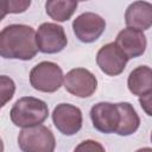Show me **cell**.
Returning a JSON list of instances; mask_svg holds the SVG:
<instances>
[{
	"instance_id": "obj_1",
	"label": "cell",
	"mask_w": 152,
	"mask_h": 152,
	"mask_svg": "<svg viewBox=\"0 0 152 152\" xmlns=\"http://www.w3.org/2000/svg\"><path fill=\"white\" fill-rule=\"evenodd\" d=\"M38 51L36 32L31 26L13 24L0 32V56L27 61Z\"/></svg>"
},
{
	"instance_id": "obj_2",
	"label": "cell",
	"mask_w": 152,
	"mask_h": 152,
	"mask_svg": "<svg viewBox=\"0 0 152 152\" xmlns=\"http://www.w3.org/2000/svg\"><path fill=\"white\" fill-rule=\"evenodd\" d=\"M49 114L48 106L44 101L26 96L18 100L11 109V120L19 127H32L40 125Z\"/></svg>"
},
{
	"instance_id": "obj_3",
	"label": "cell",
	"mask_w": 152,
	"mask_h": 152,
	"mask_svg": "<svg viewBox=\"0 0 152 152\" xmlns=\"http://www.w3.org/2000/svg\"><path fill=\"white\" fill-rule=\"evenodd\" d=\"M18 144L23 152H53L56 141L49 128L38 125L24 128L19 133Z\"/></svg>"
},
{
	"instance_id": "obj_4",
	"label": "cell",
	"mask_w": 152,
	"mask_h": 152,
	"mask_svg": "<svg viewBox=\"0 0 152 152\" xmlns=\"http://www.w3.org/2000/svg\"><path fill=\"white\" fill-rule=\"evenodd\" d=\"M62 69L52 62H42L30 72V83L39 91L53 93L62 86Z\"/></svg>"
},
{
	"instance_id": "obj_5",
	"label": "cell",
	"mask_w": 152,
	"mask_h": 152,
	"mask_svg": "<svg viewBox=\"0 0 152 152\" xmlns=\"http://www.w3.org/2000/svg\"><path fill=\"white\" fill-rule=\"evenodd\" d=\"M36 43L38 50L42 52L56 53L65 48L68 40L62 26L52 23H44L36 33Z\"/></svg>"
},
{
	"instance_id": "obj_6",
	"label": "cell",
	"mask_w": 152,
	"mask_h": 152,
	"mask_svg": "<svg viewBox=\"0 0 152 152\" xmlns=\"http://www.w3.org/2000/svg\"><path fill=\"white\" fill-rule=\"evenodd\" d=\"M65 89L78 97H88L96 90V77L87 69L76 68L70 70L64 77Z\"/></svg>"
},
{
	"instance_id": "obj_7",
	"label": "cell",
	"mask_w": 152,
	"mask_h": 152,
	"mask_svg": "<svg viewBox=\"0 0 152 152\" xmlns=\"http://www.w3.org/2000/svg\"><path fill=\"white\" fill-rule=\"evenodd\" d=\"M72 28L76 37L83 43H91L96 40L106 28V21L100 15L87 12L78 15L74 23Z\"/></svg>"
},
{
	"instance_id": "obj_8",
	"label": "cell",
	"mask_w": 152,
	"mask_h": 152,
	"mask_svg": "<svg viewBox=\"0 0 152 152\" xmlns=\"http://www.w3.org/2000/svg\"><path fill=\"white\" fill-rule=\"evenodd\" d=\"M52 120L56 128L65 135H72L82 127V113L80 108L69 103L58 104L53 109Z\"/></svg>"
},
{
	"instance_id": "obj_9",
	"label": "cell",
	"mask_w": 152,
	"mask_h": 152,
	"mask_svg": "<svg viewBox=\"0 0 152 152\" xmlns=\"http://www.w3.org/2000/svg\"><path fill=\"white\" fill-rule=\"evenodd\" d=\"M127 61L128 58L115 43H109L102 46L96 56L97 65L104 74L109 76H116L121 74L126 66Z\"/></svg>"
},
{
	"instance_id": "obj_10",
	"label": "cell",
	"mask_w": 152,
	"mask_h": 152,
	"mask_svg": "<svg viewBox=\"0 0 152 152\" xmlns=\"http://www.w3.org/2000/svg\"><path fill=\"white\" fill-rule=\"evenodd\" d=\"M90 118L94 127L102 133H113L116 131L120 115L116 103L100 102L93 106Z\"/></svg>"
},
{
	"instance_id": "obj_11",
	"label": "cell",
	"mask_w": 152,
	"mask_h": 152,
	"mask_svg": "<svg viewBox=\"0 0 152 152\" xmlns=\"http://www.w3.org/2000/svg\"><path fill=\"white\" fill-rule=\"evenodd\" d=\"M115 44L127 58H135L145 52L146 37L141 31L128 27L119 32Z\"/></svg>"
},
{
	"instance_id": "obj_12",
	"label": "cell",
	"mask_w": 152,
	"mask_h": 152,
	"mask_svg": "<svg viewBox=\"0 0 152 152\" xmlns=\"http://www.w3.org/2000/svg\"><path fill=\"white\" fill-rule=\"evenodd\" d=\"M126 24L129 28L144 31L152 24V5L146 1H135L131 4L125 14Z\"/></svg>"
},
{
	"instance_id": "obj_13",
	"label": "cell",
	"mask_w": 152,
	"mask_h": 152,
	"mask_svg": "<svg viewBox=\"0 0 152 152\" xmlns=\"http://www.w3.org/2000/svg\"><path fill=\"white\" fill-rule=\"evenodd\" d=\"M128 89L134 95H144L152 91V71L148 66L141 65L134 69L128 77Z\"/></svg>"
},
{
	"instance_id": "obj_14",
	"label": "cell",
	"mask_w": 152,
	"mask_h": 152,
	"mask_svg": "<svg viewBox=\"0 0 152 152\" xmlns=\"http://www.w3.org/2000/svg\"><path fill=\"white\" fill-rule=\"evenodd\" d=\"M116 107L119 110L120 120L115 132L119 135H129L134 133L139 127L140 120L132 104L127 102H121V103H116Z\"/></svg>"
},
{
	"instance_id": "obj_15",
	"label": "cell",
	"mask_w": 152,
	"mask_h": 152,
	"mask_svg": "<svg viewBox=\"0 0 152 152\" xmlns=\"http://www.w3.org/2000/svg\"><path fill=\"white\" fill-rule=\"evenodd\" d=\"M77 7V1H62V0H55V1H48L45 4L46 13L57 21H65L68 20L75 12Z\"/></svg>"
},
{
	"instance_id": "obj_16",
	"label": "cell",
	"mask_w": 152,
	"mask_h": 152,
	"mask_svg": "<svg viewBox=\"0 0 152 152\" xmlns=\"http://www.w3.org/2000/svg\"><path fill=\"white\" fill-rule=\"evenodd\" d=\"M15 91V84L8 76L0 75V108L4 107L13 96Z\"/></svg>"
},
{
	"instance_id": "obj_17",
	"label": "cell",
	"mask_w": 152,
	"mask_h": 152,
	"mask_svg": "<svg viewBox=\"0 0 152 152\" xmlns=\"http://www.w3.org/2000/svg\"><path fill=\"white\" fill-rule=\"evenodd\" d=\"M4 5L7 13H21L27 10L31 1L27 0H4Z\"/></svg>"
},
{
	"instance_id": "obj_18",
	"label": "cell",
	"mask_w": 152,
	"mask_h": 152,
	"mask_svg": "<svg viewBox=\"0 0 152 152\" xmlns=\"http://www.w3.org/2000/svg\"><path fill=\"white\" fill-rule=\"evenodd\" d=\"M74 152H106L103 146L94 140H84L82 141Z\"/></svg>"
},
{
	"instance_id": "obj_19",
	"label": "cell",
	"mask_w": 152,
	"mask_h": 152,
	"mask_svg": "<svg viewBox=\"0 0 152 152\" xmlns=\"http://www.w3.org/2000/svg\"><path fill=\"white\" fill-rule=\"evenodd\" d=\"M151 94H152V91L146 93V94L141 95L140 99H139L140 104H141V107L144 108V110L146 112L147 115H151L152 114V112H151Z\"/></svg>"
},
{
	"instance_id": "obj_20",
	"label": "cell",
	"mask_w": 152,
	"mask_h": 152,
	"mask_svg": "<svg viewBox=\"0 0 152 152\" xmlns=\"http://www.w3.org/2000/svg\"><path fill=\"white\" fill-rule=\"evenodd\" d=\"M6 14H7V12H6V8L4 5V0H0V21L4 19V17Z\"/></svg>"
},
{
	"instance_id": "obj_21",
	"label": "cell",
	"mask_w": 152,
	"mask_h": 152,
	"mask_svg": "<svg viewBox=\"0 0 152 152\" xmlns=\"http://www.w3.org/2000/svg\"><path fill=\"white\" fill-rule=\"evenodd\" d=\"M137 152H152V150H151L150 147H145V148H140V150H138Z\"/></svg>"
},
{
	"instance_id": "obj_22",
	"label": "cell",
	"mask_w": 152,
	"mask_h": 152,
	"mask_svg": "<svg viewBox=\"0 0 152 152\" xmlns=\"http://www.w3.org/2000/svg\"><path fill=\"white\" fill-rule=\"evenodd\" d=\"M0 152H4V144H2L1 139H0Z\"/></svg>"
}]
</instances>
